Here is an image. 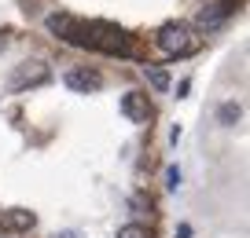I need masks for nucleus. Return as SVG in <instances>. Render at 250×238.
Here are the masks:
<instances>
[{
  "label": "nucleus",
  "mask_w": 250,
  "mask_h": 238,
  "mask_svg": "<svg viewBox=\"0 0 250 238\" xmlns=\"http://www.w3.org/2000/svg\"><path fill=\"white\" fill-rule=\"evenodd\" d=\"M48 81H52L48 62L44 59H26V62H19V66H15L8 88H11V92H26V88H41V85H48Z\"/></svg>",
  "instance_id": "f03ea898"
},
{
  "label": "nucleus",
  "mask_w": 250,
  "mask_h": 238,
  "mask_svg": "<svg viewBox=\"0 0 250 238\" xmlns=\"http://www.w3.org/2000/svg\"><path fill=\"white\" fill-rule=\"evenodd\" d=\"M8 44H11V33H8V30H0V52H4Z\"/></svg>",
  "instance_id": "f8f14e48"
},
{
  "label": "nucleus",
  "mask_w": 250,
  "mask_h": 238,
  "mask_svg": "<svg viewBox=\"0 0 250 238\" xmlns=\"http://www.w3.org/2000/svg\"><path fill=\"white\" fill-rule=\"evenodd\" d=\"M33 227H37V213H30V209L0 213V235H22V231H33Z\"/></svg>",
  "instance_id": "20e7f679"
},
{
  "label": "nucleus",
  "mask_w": 250,
  "mask_h": 238,
  "mask_svg": "<svg viewBox=\"0 0 250 238\" xmlns=\"http://www.w3.org/2000/svg\"><path fill=\"white\" fill-rule=\"evenodd\" d=\"M188 88H191V81H180V85H177V99H184V95H188Z\"/></svg>",
  "instance_id": "9d476101"
},
{
  "label": "nucleus",
  "mask_w": 250,
  "mask_h": 238,
  "mask_svg": "<svg viewBox=\"0 0 250 238\" xmlns=\"http://www.w3.org/2000/svg\"><path fill=\"white\" fill-rule=\"evenodd\" d=\"M239 117H243V107H239L235 99H228V103H221V107H217V121L225 125V128H232Z\"/></svg>",
  "instance_id": "423d86ee"
},
{
  "label": "nucleus",
  "mask_w": 250,
  "mask_h": 238,
  "mask_svg": "<svg viewBox=\"0 0 250 238\" xmlns=\"http://www.w3.org/2000/svg\"><path fill=\"white\" fill-rule=\"evenodd\" d=\"M166 187H169V191H177V187H180V169H177V165L166 169Z\"/></svg>",
  "instance_id": "1a4fd4ad"
},
{
  "label": "nucleus",
  "mask_w": 250,
  "mask_h": 238,
  "mask_svg": "<svg viewBox=\"0 0 250 238\" xmlns=\"http://www.w3.org/2000/svg\"><path fill=\"white\" fill-rule=\"evenodd\" d=\"M62 85L70 88V92L88 95V92H100V88H103V73H100V70H92V66H74V70L62 73Z\"/></svg>",
  "instance_id": "7ed1b4c3"
},
{
  "label": "nucleus",
  "mask_w": 250,
  "mask_h": 238,
  "mask_svg": "<svg viewBox=\"0 0 250 238\" xmlns=\"http://www.w3.org/2000/svg\"><path fill=\"white\" fill-rule=\"evenodd\" d=\"M155 48L166 55V59H184L199 48V37L188 30L184 22H166L162 30L155 33Z\"/></svg>",
  "instance_id": "f257e3e1"
},
{
  "label": "nucleus",
  "mask_w": 250,
  "mask_h": 238,
  "mask_svg": "<svg viewBox=\"0 0 250 238\" xmlns=\"http://www.w3.org/2000/svg\"><path fill=\"white\" fill-rule=\"evenodd\" d=\"M55 238H81L78 231H62V235H55Z\"/></svg>",
  "instance_id": "ddd939ff"
},
{
  "label": "nucleus",
  "mask_w": 250,
  "mask_h": 238,
  "mask_svg": "<svg viewBox=\"0 0 250 238\" xmlns=\"http://www.w3.org/2000/svg\"><path fill=\"white\" fill-rule=\"evenodd\" d=\"M144 77H147V85L155 88V92H166V88H169V73H166L162 66H144Z\"/></svg>",
  "instance_id": "0eeeda50"
},
{
  "label": "nucleus",
  "mask_w": 250,
  "mask_h": 238,
  "mask_svg": "<svg viewBox=\"0 0 250 238\" xmlns=\"http://www.w3.org/2000/svg\"><path fill=\"white\" fill-rule=\"evenodd\" d=\"M177 238H191V223H180V227H177Z\"/></svg>",
  "instance_id": "9b49d317"
},
{
  "label": "nucleus",
  "mask_w": 250,
  "mask_h": 238,
  "mask_svg": "<svg viewBox=\"0 0 250 238\" xmlns=\"http://www.w3.org/2000/svg\"><path fill=\"white\" fill-rule=\"evenodd\" d=\"M118 238H155V235H151V227H144V223H125V227L118 231Z\"/></svg>",
  "instance_id": "6e6552de"
},
{
  "label": "nucleus",
  "mask_w": 250,
  "mask_h": 238,
  "mask_svg": "<svg viewBox=\"0 0 250 238\" xmlns=\"http://www.w3.org/2000/svg\"><path fill=\"white\" fill-rule=\"evenodd\" d=\"M122 114L129 117V121L144 125V121L151 117V99H147V92H125V95H122Z\"/></svg>",
  "instance_id": "39448f33"
}]
</instances>
